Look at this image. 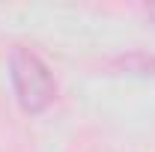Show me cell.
I'll return each mask as SVG.
<instances>
[{"instance_id":"3","label":"cell","mask_w":155,"mask_h":152,"mask_svg":"<svg viewBox=\"0 0 155 152\" xmlns=\"http://www.w3.org/2000/svg\"><path fill=\"white\" fill-rule=\"evenodd\" d=\"M146 15H149V18L155 21V6H146Z\"/></svg>"},{"instance_id":"1","label":"cell","mask_w":155,"mask_h":152,"mask_svg":"<svg viewBox=\"0 0 155 152\" xmlns=\"http://www.w3.org/2000/svg\"><path fill=\"white\" fill-rule=\"evenodd\" d=\"M9 78L15 87V98L27 114H42L57 98V81L45 60L30 48H15L9 57Z\"/></svg>"},{"instance_id":"2","label":"cell","mask_w":155,"mask_h":152,"mask_svg":"<svg viewBox=\"0 0 155 152\" xmlns=\"http://www.w3.org/2000/svg\"><path fill=\"white\" fill-rule=\"evenodd\" d=\"M122 66L131 69V72H140V75H155V57L134 54V57H125V60H122Z\"/></svg>"}]
</instances>
